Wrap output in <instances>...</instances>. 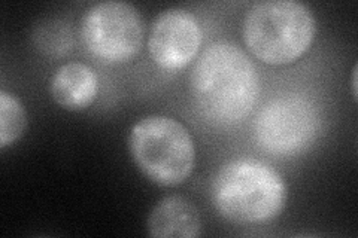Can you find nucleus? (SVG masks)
I'll use <instances>...</instances> for the list:
<instances>
[{"label": "nucleus", "instance_id": "4", "mask_svg": "<svg viewBox=\"0 0 358 238\" xmlns=\"http://www.w3.org/2000/svg\"><path fill=\"white\" fill-rule=\"evenodd\" d=\"M129 149L141 172L157 185L176 186L194 168L192 135L181 122L169 117L152 115L134 124Z\"/></svg>", "mask_w": 358, "mask_h": 238}, {"label": "nucleus", "instance_id": "9", "mask_svg": "<svg viewBox=\"0 0 358 238\" xmlns=\"http://www.w3.org/2000/svg\"><path fill=\"white\" fill-rule=\"evenodd\" d=\"M51 96L66 110H83L93 103L99 91V77L84 63H66L51 79Z\"/></svg>", "mask_w": 358, "mask_h": 238}, {"label": "nucleus", "instance_id": "11", "mask_svg": "<svg viewBox=\"0 0 358 238\" xmlns=\"http://www.w3.org/2000/svg\"><path fill=\"white\" fill-rule=\"evenodd\" d=\"M351 84H352V94H354V98L357 100V64L354 66V69H352V81H351Z\"/></svg>", "mask_w": 358, "mask_h": 238}, {"label": "nucleus", "instance_id": "6", "mask_svg": "<svg viewBox=\"0 0 358 238\" xmlns=\"http://www.w3.org/2000/svg\"><path fill=\"white\" fill-rule=\"evenodd\" d=\"M317 131V109L308 98L299 96L268 101L255 121L257 142L276 155H293L305 149Z\"/></svg>", "mask_w": 358, "mask_h": 238}, {"label": "nucleus", "instance_id": "1", "mask_svg": "<svg viewBox=\"0 0 358 238\" xmlns=\"http://www.w3.org/2000/svg\"><path fill=\"white\" fill-rule=\"evenodd\" d=\"M189 88L199 109L212 122L236 124L259 98V73L238 45L217 42L201 54L189 76Z\"/></svg>", "mask_w": 358, "mask_h": 238}, {"label": "nucleus", "instance_id": "8", "mask_svg": "<svg viewBox=\"0 0 358 238\" xmlns=\"http://www.w3.org/2000/svg\"><path fill=\"white\" fill-rule=\"evenodd\" d=\"M147 228L155 238H194L201 230L200 213L188 198L169 195L151 210Z\"/></svg>", "mask_w": 358, "mask_h": 238}, {"label": "nucleus", "instance_id": "10", "mask_svg": "<svg viewBox=\"0 0 358 238\" xmlns=\"http://www.w3.org/2000/svg\"><path fill=\"white\" fill-rule=\"evenodd\" d=\"M27 126L26 109L21 101L8 91H0V147L15 143Z\"/></svg>", "mask_w": 358, "mask_h": 238}, {"label": "nucleus", "instance_id": "5", "mask_svg": "<svg viewBox=\"0 0 358 238\" xmlns=\"http://www.w3.org/2000/svg\"><path fill=\"white\" fill-rule=\"evenodd\" d=\"M81 38L97 59L120 63L142 47L143 24L138 9L126 2H102L90 8L81 22Z\"/></svg>", "mask_w": 358, "mask_h": 238}, {"label": "nucleus", "instance_id": "7", "mask_svg": "<svg viewBox=\"0 0 358 238\" xmlns=\"http://www.w3.org/2000/svg\"><path fill=\"white\" fill-rule=\"evenodd\" d=\"M201 43L197 18L187 9H166L155 18L148 40L152 60L166 70L184 69Z\"/></svg>", "mask_w": 358, "mask_h": 238}, {"label": "nucleus", "instance_id": "2", "mask_svg": "<svg viewBox=\"0 0 358 238\" xmlns=\"http://www.w3.org/2000/svg\"><path fill=\"white\" fill-rule=\"evenodd\" d=\"M212 201L230 222L266 223L282 211L287 186L272 167L242 158L221 167L212 184Z\"/></svg>", "mask_w": 358, "mask_h": 238}, {"label": "nucleus", "instance_id": "3", "mask_svg": "<svg viewBox=\"0 0 358 238\" xmlns=\"http://www.w3.org/2000/svg\"><path fill=\"white\" fill-rule=\"evenodd\" d=\"M317 22L312 10L296 0L255 3L243 21L246 47L266 64H288L303 55L313 42Z\"/></svg>", "mask_w": 358, "mask_h": 238}]
</instances>
